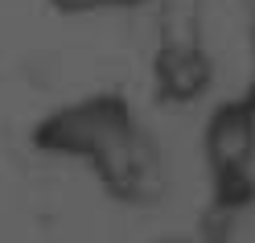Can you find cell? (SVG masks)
<instances>
[{
  "label": "cell",
  "instance_id": "3",
  "mask_svg": "<svg viewBox=\"0 0 255 243\" xmlns=\"http://www.w3.org/2000/svg\"><path fill=\"white\" fill-rule=\"evenodd\" d=\"M152 74H156L161 99L194 103L214 83V62H210V54H206V45H194V50H156Z\"/></svg>",
  "mask_w": 255,
  "mask_h": 243
},
{
  "label": "cell",
  "instance_id": "5",
  "mask_svg": "<svg viewBox=\"0 0 255 243\" xmlns=\"http://www.w3.org/2000/svg\"><path fill=\"white\" fill-rule=\"evenodd\" d=\"M152 0H50V8L62 17H95V12H132Z\"/></svg>",
  "mask_w": 255,
  "mask_h": 243
},
{
  "label": "cell",
  "instance_id": "7",
  "mask_svg": "<svg viewBox=\"0 0 255 243\" xmlns=\"http://www.w3.org/2000/svg\"><path fill=\"white\" fill-rule=\"evenodd\" d=\"M165 243H189V239H165Z\"/></svg>",
  "mask_w": 255,
  "mask_h": 243
},
{
  "label": "cell",
  "instance_id": "4",
  "mask_svg": "<svg viewBox=\"0 0 255 243\" xmlns=\"http://www.w3.org/2000/svg\"><path fill=\"white\" fill-rule=\"evenodd\" d=\"M156 4V50L202 45V0H152Z\"/></svg>",
  "mask_w": 255,
  "mask_h": 243
},
{
  "label": "cell",
  "instance_id": "6",
  "mask_svg": "<svg viewBox=\"0 0 255 243\" xmlns=\"http://www.w3.org/2000/svg\"><path fill=\"white\" fill-rule=\"evenodd\" d=\"M243 99H247V103H251V107H255V83H251V91H247V95H243Z\"/></svg>",
  "mask_w": 255,
  "mask_h": 243
},
{
  "label": "cell",
  "instance_id": "2",
  "mask_svg": "<svg viewBox=\"0 0 255 243\" xmlns=\"http://www.w3.org/2000/svg\"><path fill=\"white\" fill-rule=\"evenodd\" d=\"M206 165L214 177V210L218 219H231L255 202V107L247 99L222 103L206 120Z\"/></svg>",
  "mask_w": 255,
  "mask_h": 243
},
{
  "label": "cell",
  "instance_id": "1",
  "mask_svg": "<svg viewBox=\"0 0 255 243\" xmlns=\"http://www.w3.org/2000/svg\"><path fill=\"white\" fill-rule=\"evenodd\" d=\"M37 144H45L50 153L87 161L116 198L144 202L161 190L156 149L140 132L132 107L120 95H91L83 103L54 111L37 128Z\"/></svg>",
  "mask_w": 255,
  "mask_h": 243
}]
</instances>
